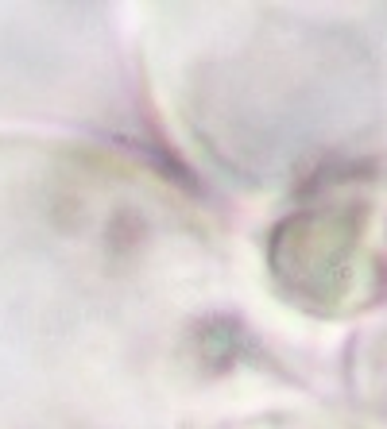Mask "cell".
Masks as SVG:
<instances>
[{
    "label": "cell",
    "instance_id": "1",
    "mask_svg": "<svg viewBox=\"0 0 387 429\" xmlns=\"http://www.w3.org/2000/svg\"><path fill=\"white\" fill-rule=\"evenodd\" d=\"M240 356L217 220L182 182L0 136V429H198Z\"/></svg>",
    "mask_w": 387,
    "mask_h": 429
}]
</instances>
